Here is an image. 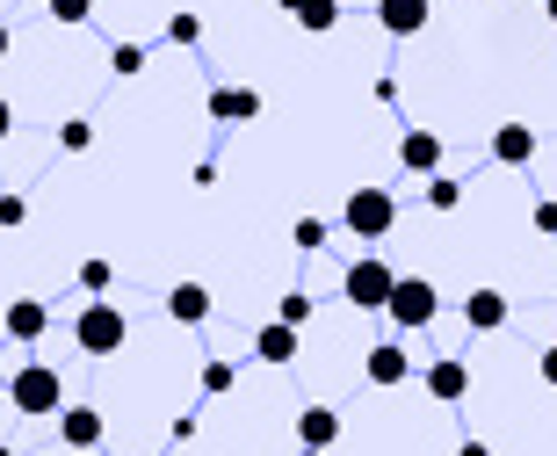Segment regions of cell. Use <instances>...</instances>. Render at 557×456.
Instances as JSON below:
<instances>
[{"label": "cell", "mask_w": 557, "mask_h": 456, "mask_svg": "<svg viewBox=\"0 0 557 456\" xmlns=\"http://www.w3.org/2000/svg\"><path fill=\"white\" fill-rule=\"evenodd\" d=\"M8 406H15V414H29V420L59 414V406H65V377L51 370V362H22V370L8 377Z\"/></svg>", "instance_id": "6da1fadb"}, {"label": "cell", "mask_w": 557, "mask_h": 456, "mask_svg": "<svg viewBox=\"0 0 557 456\" xmlns=\"http://www.w3.org/2000/svg\"><path fill=\"white\" fill-rule=\"evenodd\" d=\"M73 341H81V355H95V362H102V355H116L131 341V319L109 305V297H87L81 319H73Z\"/></svg>", "instance_id": "7a4b0ae2"}, {"label": "cell", "mask_w": 557, "mask_h": 456, "mask_svg": "<svg viewBox=\"0 0 557 456\" xmlns=\"http://www.w3.org/2000/svg\"><path fill=\"white\" fill-rule=\"evenodd\" d=\"M341 225H348L355 232V239H370V247H376V239H392V225H398V196H392V188H355V196H348V204H341Z\"/></svg>", "instance_id": "3957f363"}, {"label": "cell", "mask_w": 557, "mask_h": 456, "mask_svg": "<svg viewBox=\"0 0 557 456\" xmlns=\"http://www.w3.org/2000/svg\"><path fill=\"white\" fill-rule=\"evenodd\" d=\"M392 283H398L392 261L362 254V261H348V275H341V297H348L355 311H384V305H392Z\"/></svg>", "instance_id": "277c9868"}, {"label": "cell", "mask_w": 557, "mask_h": 456, "mask_svg": "<svg viewBox=\"0 0 557 456\" xmlns=\"http://www.w3.org/2000/svg\"><path fill=\"white\" fill-rule=\"evenodd\" d=\"M392 326H406V333H420V326H434V311H442V291H434L428 275H398L392 283Z\"/></svg>", "instance_id": "5b68a950"}, {"label": "cell", "mask_w": 557, "mask_h": 456, "mask_svg": "<svg viewBox=\"0 0 557 456\" xmlns=\"http://www.w3.org/2000/svg\"><path fill=\"white\" fill-rule=\"evenodd\" d=\"M59 442H65V449H102L109 420L95 414V406H59Z\"/></svg>", "instance_id": "8992f818"}, {"label": "cell", "mask_w": 557, "mask_h": 456, "mask_svg": "<svg viewBox=\"0 0 557 456\" xmlns=\"http://www.w3.org/2000/svg\"><path fill=\"white\" fill-rule=\"evenodd\" d=\"M362 377H370L376 392H392V384H406V377H413V355L398 348V341H376V348L362 355Z\"/></svg>", "instance_id": "52a82bcc"}, {"label": "cell", "mask_w": 557, "mask_h": 456, "mask_svg": "<svg viewBox=\"0 0 557 456\" xmlns=\"http://www.w3.org/2000/svg\"><path fill=\"white\" fill-rule=\"evenodd\" d=\"M420 384H428L442 406H463V398H471V362L442 355V362H428V370H420Z\"/></svg>", "instance_id": "ba28073f"}, {"label": "cell", "mask_w": 557, "mask_h": 456, "mask_svg": "<svg viewBox=\"0 0 557 456\" xmlns=\"http://www.w3.org/2000/svg\"><path fill=\"white\" fill-rule=\"evenodd\" d=\"M428 15H434L428 0H376V29H384V37H398V44L420 37V29H428Z\"/></svg>", "instance_id": "9c48e42d"}, {"label": "cell", "mask_w": 557, "mask_h": 456, "mask_svg": "<svg viewBox=\"0 0 557 456\" xmlns=\"http://www.w3.org/2000/svg\"><path fill=\"white\" fill-rule=\"evenodd\" d=\"M507 319H515L507 291H471V297H463V326H471V333H499Z\"/></svg>", "instance_id": "30bf717a"}, {"label": "cell", "mask_w": 557, "mask_h": 456, "mask_svg": "<svg viewBox=\"0 0 557 456\" xmlns=\"http://www.w3.org/2000/svg\"><path fill=\"white\" fill-rule=\"evenodd\" d=\"M253 116H261L253 87H210V124H253Z\"/></svg>", "instance_id": "8fae6325"}, {"label": "cell", "mask_w": 557, "mask_h": 456, "mask_svg": "<svg viewBox=\"0 0 557 456\" xmlns=\"http://www.w3.org/2000/svg\"><path fill=\"white\" fill-rule=\"evenodd\" d=\"M398 167H406V174H442V138H434V131H406V138H398Z\"/></svg>", "instance_id": "7c38bea8"}, {"label": "cell", "mask_w": 557, "mask_h": 456, "mask_svg": "<svg viewBox=\"0 0 557 456\" xmlns=\"http://www.w3.org/2000/svg\"><path fill=\"white\" fill-rule=\"evenodd\" d=\"M166 319H174V326H203L210 319V291L203 283H174V291H166Z\"/></svg>", "instance_id": "4fadbf2b"}, {"label": "cell", "mask_w": 557, "mask_h": 456, "mask_svg": "<svg viewBox=\"0 0 557 456\" xmlns=\"http://www.w3.org/2000/svg\"><path fill=\"white\" fill-rule=\"evenodd\" d=\"M493 160L499 167H529V160H536V131H529V124H499L493 131Z\"/></svg>", "instance_id": "5bb4252c"}, {"label": "cell", "mask_w": 557, "mask_h": 456, "mask_svg": "<svg viewBox=\"0 0 557 456\" xmlns=\"http://www.w3.org/2000/svg\"><path fill=\"white\" fill-rule=\"evenodd\" d=\"M253 355H261V362H275V370H283V362H297V326L269 319V326L253 333Z\"/></svg>", "instance_id": "9a60e30c"}, {"label": "cell", "mask_w": 557, "mask_h": 456, "mask_svg": "<svg viewBox=\"0 0 557 456\" xmlns=\"http://www.w3.org/2000/svg\"><path fill=\"white\" fill-rule=\"evenodd\" d=\"M297 435H305V449H333L341 442V414L333 406H305L297 414Z\"/></svg>", "instance_id": "2e32d148"}, {"label": "cell", "mask_w": 557, "mask_h": 456, "mask_svg": "<svg viewBox=\"0 0 557 456\" xmlns=\"http://www.w3.org/2000/svg\"><path fill=\"white\" fill-rule=\"evenodd\" d=\"M44 326H51L44 297H15V305H8V333H15V341H44Z\"/></svg>", "instance_id": "e0dca14e"}, {"label": "cell", "mask_w": 557, "mask_h": 456, "mask_svg": "<svg viewBox=\"0 0 557 456\" xmlns=\"http://www.w3.org/2000/svg\"><path fill=\"white\" fill-rule=\"evenodd\" d=\"M289 15H297V29H311V37H326L333 22H341V0H289Z\"/></svg>", "instance_id": "ac0fdd59"}, {"label": "cell", "mask_w": 557, "mask_h": 456, "mask_svg": "<svg viewBox=\"0 0 557 456\" xmlns=\"http://www.w3.org/2000/svg\"><path fill=\"white\" fill-rule=\"evenodd\" d=\"M463 204V182L456 174H428V210H456Z\"/></svg>", "instance_id": "d6986e66"}, {"label": "cell", "mask_w": 557, "mask_h": 456, "mask_svg": "<svg viewBox=\"0 0 557 456\" xmlns=\"http://www.w3.org/2000/svg\"><path fill=\"white\" fill-rule=\"evenodd\" d=\"M51 8V22L59 29H81V22H95V0H44Z\"/></svg>", "instance_id": "ffe728a7"}, {"label": "cell", "mask_w": 557, "mask_h": 456, "mask_svg": "<svg viewBox=\"0 0 557 456\" xmlns=\"http://www.w3.org/2000/svg\"><path fill=\"white\" fill-rule=\"evenodd\" d=\"M109 73H116V81H138L145 73V44H116V51H109Z\"/></svg>", "instance_id": "44dd1931"}, {"label": "cell", "mask_w": 557, "mask_h": 456, "mask_svg": "<svg viewBox=\"0 0 557 456\" xmlns=\"http://www.w3.org/2000/svg\"><path fill=\"white\" fill-rule=\"evenodd\" d=\"M166 44H182V51H196V44H203V15H188V8H182V15L166 22Z\"/></svg>", "instance_id": "7402d4cb"}, {"label": "cell", "mask_w": 557, "mask_h": 456, "mask_svg": "<svg viewBox=\"0 0 557 456\" xmlns=\"http://www.w3.org/2000/svg\"><path fill=\"white\" fill-rule=\"evenodd\" d=\"M59 146L65 152H87V146H95V124H87V116H65V124H59Z\"/></svg>", "instance_id": "603a6c76"}, {"label": "cell", "mask_w": 557, "mask_h": 456, "mask_svg": "<svg viewBox=\"0 0 557 456\" xmlns=\"http://www.w3.org/2000/svg\"><path fill=\"white\" fill-rule=\"evenodd\" d=\"M289 239H297V254H319V247H326V218H297Z\"/></svg>", "instance_id": "cb8c5ba5"}, {"label": "cell", "mask_w": 557, "mask_h": 456, "mask_svg": "<svg viewBox=\"0 0 557 456\" xmlns=\"http://www.w3.org/2000/svg\"><path fill=\"white\" fill-rule=\"evenodd\" d=\"M109 283H116V269H109V261H81V291L87 297H102Z\"/></svg>", "instance_id": "d4e9b609"}, {"label": "cell", "mask_w": 557, "mask_h": 456, "mask_svg": "<svg viewBox=\"0 0 557 456\" xmlns=\"http://www.w3.org/2000/svg\"><path fill=\"white\" fill-rule=\"evenodd\" d=\"M232 384H239V370H232V362H203V392L210 398H225Z\"/></svg>", "instance_id": "484cf974"}, {"label": "cell", "mask_w": 557, "mask_h": 456, "mask_svg": "<svg viewBox=\"0 0 557 456\" xmlns=\"http://www.w3.org/2000/svg\"><path fill=\"white\" fill-rule=\"evenodd\" d=\"M275 319H283V326H305V319H311V297H305V291H289L283 305H275Z\"/></svg>", "instance_id": "4316f807"}, {"label": "cell", "mask_w": 557, "mask_h": 456, "mask_svg": "<svg viewBox=\"0 0 557 456\" xmlns=\"http://www.w3.org/2000/svg\"><path fill=\"white\" fill-rule=\"evenodd\" d=\"M529 225H536V232H543V239H557V196H543V204H536V210H529Z\"/></svg>", "instance_id": "83f0119b"}, {"label": "cell", "mask_w": 557, "mask_h": 456, "mask_svg": "<svg viewBox=\"0 0 557 456\" xmlns=\"http://www.w3.org/2000/svg\"><path fill=\"white\" fill-rule=\"evenodd\" d=\"M15 225H29V204L22 196H0V232H15Z\"/></svg>", "instance_id": "f1b7e54d"}, {"label": "cell", "mask_w": 557, "mask_h": 456, "mask_svg": "<svg viewBox=\"0 0 557 456\" xmlns=\"http://www.w3.org/2000/svg\"><path fill=\"white\" fill-rule=\"evenodd\" d=\"M536 377H543V384H557V348H543V355H536Z\"/></svg>", "instance_id": "f546056e"}, {"label": "cell", "mask_w": 557, "mask_h": 456, "mask_svg": "<svg viewBox=\"0 0 557 456\" xmlns=\"http://www.w3.org/2000/svg\"><path fill=\"white\" fill-rule=\"evenodd\" d=\"M8 131H15V109H8V95H0V146H8Z\"/></svg>", "instance_id": "4dcf8cb0"}, {"label": "cell", "mask_w": 557, "mask_h": 456, "mask_svg": "<svg viewBox=\"0 0 557 456\" xmlns=\"http://www.w3.org/2000/svg\"><path fill=\"white\" fill-rule=\"evenodd\" d=\"M456 456H493V449H485V442H463V449H456Z\"/></svg>", "instance_id": "1f68e13d"}, {"label": "cell", "mask_w": 557, "mask_h": 456, "mask_svg": "<svg viewBox=\"0 0 557 456\" xmlns=\"http://www.w3.org/2000/svg\"><path fill=\"white\" fill-rule=\"evenodd\" d=\"M0 59H8V22H0Z\"/></svg>", "instance_id": "d6a6232c"}, {"label": "cell", "mask_w": 557, "mask_h": 456, "mask_svg": "<svg viewBox=\"0 0 557 456\" xmlns=\"http://www.w3.org/2000/svg\"><path fill=\"white\" fill-rule=\"evenodd\" d=\"M543 15H550V22H557V0H543Z\"/></svg>", "instance_id": "836d02e7"}, {"label": "cell", "mask_w": 557, "mask_h": 456, "mask_svg": "<svg viewBox=\"0 0 557 456\" xmlns=\"http://www.w3.org/2000/svg\"><path fill=\"white\" fill-rule=\"evenodd\" d=\"M0 398H8V370H0Z\"/></svg>", "instance_id": "e575fe53"}, {"label": "cell", "mask_w": 557, "mask_h": 456, "mask_svg": "<svg viewBox=\"0 0 557 456\" xmlns=\"http://www.w3.org/2000/svg\"><path fill=\"white\" fill-rule=\"evenodd\" d=\"M0 456H15V449H8V442H0Z\"/></svg>", "instance_id": "d590c367"}, {"label": "cell", "mask_w": 557, "mask_h": 456, "mask_svg": "<svg viewBox=\"0 0 557 456\" xmlns=\"http://www.w3.org/2000/svg\"><path fill=\"white\" fill-rule=\"evenodd\" d=\"M283 8H289V0H283Z\"/></svg>", "instance_id": "8d00e7d4"}]
</instances>
